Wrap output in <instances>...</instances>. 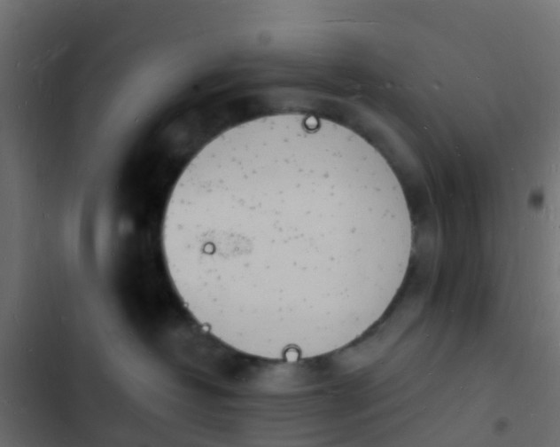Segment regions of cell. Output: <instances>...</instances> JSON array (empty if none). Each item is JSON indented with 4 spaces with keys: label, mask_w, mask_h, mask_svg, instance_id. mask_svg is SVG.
<instances>
[{
    "label": "cell",
    "mask_w": 560,
    "mask_h": 447,
    "mask_svg": "<svg viewBox=\"0 0 560 447\" xmlns=\"http://www.w3.org/2000/svg\"><path fill=\"white\" fill-rule=\"evenodd\" d=\"M407 199L365 138L299 114L206 145L166 208L167 269L214 338L273 361L340 350L387 310L412 247Z\"/></svg>",
    "instance_id": "cell-1"
}]
</instances>
